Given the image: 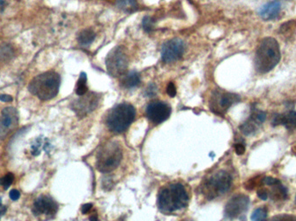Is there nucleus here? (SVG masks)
<instances>
[{"label": "nucleus", "mask_w": 296, "mask_h": 221, "mask_svg": "<svg viewBox=\"0 0 296 221\" xmlns=\"http://www.w3.org/2000/svg\"><path fill=\"white\" fill-rule=\"evenodd\" d=\"M189 194L183 184L170 183L162 187L158 195V207L165 214H172L186 208Z\"/></svg>", "instance_id": "f257e3e1"}, {"label": "nucleus", "mask_w": 296, "mask_h": 221, "mask_svg": "<svg viewBox=\"0 0 296 221\" xmlns=\"http://www.w3.org/2000/svg\"><path fill=\"white\" fill-rule=\"evenodd\" d=\"M60 85L61 77L57 72H45L31 80L28 90L38 99L46 101L58 95Z\"/></svg>", "instance_id": "f03ea898"}, {"label": "nucleus", "mask_w": 296, "mask_h": 221, "mask_svg": "<svg viewBox=\"0 0 296 221\" xmlns=\"http://www.w3.org/2000/svg\"><path fill=\"white\" fill-rule=\"evenodd\" d=\"M281 60V50L278 42L275 38L262 39L255 53V67L259 74L271 71Z\"/></svg>", "instance_id": "7ed1b4c3"}, {"label": "nucleus", "mask_w": 296, "mask_h": 221, "mask_svg": "<svg viewBox=\"0 0 296 221\" xmlns=\"http://www.w3.org/2000/svg\"><path fill=\"white\" fill-rule=\"evenodd\" d=\"M136 111L128 103H122L115 106L107 117V126L114 133H123L134 121Z\"/></svg>", "instance_id": "20e7f679"}, {"label": "nucleus", "mask_w": 296, "mask_h": 221, "mask_svg": "<svg viewBox=\"0 0 296 221\" xmlns=\"http://www.w3.org/2000/svg\"><path fill=\"white\" fill-rule=\"evenodd\" d=\"M122 149L118 142L111 141L101 148L96 156V169L102 173H110L119 167Z\"/></svg>", "instance_id": "39448f33"}, {"label": "nucleus", "mask_w": 296, "mask_h": 221, "mask_svg": "<svg viewBox=\"0 0 296 221\" xmlns=\"http://www.w3.org/2000/svg\"><path fill=\"white\" fill-rule=\"evenodd\" d=\"M232 177L228 172L220 170L212 174L203 182L202 193L208 200H213L227 193L232 187Z\"/></svg>", "instance_id": "423d86ee"}, {"label": "nucleus", "mask_w": 296, "mask_h": 221, "mask_svg": "<svg viewBox=\"0 0 296 221\" xmlns=\"http://www.w3.org/2000/svg\"><path fill=\"white\" fill-rule=\"evenodd\" d=\"M128 66V57L126 49L122 46L113 48L106 58V67L109 75L113 77L122 76Z\"/></svg>", "instance_id": "0eeeda50"}, {"label": "nucleus", "mask_w": 296, "mask_h": 221, "mask_svg": "<svg viewBox=\"0 0 296 221\" xmlns=\"http://www.w3.org/2000/svg\"><path fill=\"white\" fill-rule=\"evenodd\" d=\"M239 101L240 97L237 94L217 90L211 95L210 108L217 115L223 116L230 107Z\"/></svg>", "instance_id": "6e6552de"}, {"label": "nucleus", "mask_w": 296, "mask_h": 221, "mask_svg": "<svg viewBox=\"0 0 296 221\" xmlns=\"http://www.w3.org/2000/svg\"><path fill=\"white\" fill-rule=\"evenodd\" d=\"M58 211V205L48 195H42L34 201L32 213L41 221L54 218Z\"/></svg>", "instance_id": "1a4fd4ad"}, {"label": "nucleus", "mask_w": 296, "mask_h": 221, "mask_svg": "<svg viewBox=\"0 0 296 221\" xmlns=\"http://www.w3.org/2000/svg\"><path fill=\"white\" fill-rule=\"evenodd\" d=\"M172 108L167 103L156 100L149 103L146 109L147 119L154 125H160L169 119Z\"/></svg>", "instance_id": "9d476101"}, {"label": "nucleus", "mask_w": 296, "mask_h": 221, "mask_svg": "<svg viewBox=\"0 0 296 221\" xmlns=\"http://www.w3.org/2000/svg\"><path fill=\"white\" fill-rule=\"evenodd\" d=\"M100 101V95L96 92H89L80 96L72 105V108L78 117L83 118L96 109Z\"/></svg>", "instance_id": "9b49d317"}, {"label": "nucleus", "mask_w": 296, "mask_h": 221, "mask_svg": "<svg viewBox=\"0 0 296 221\" xmlns=\"http://www.w3.org/2000/svg\"><path fill=\"white\" fill-rule=\"evenodd\" d=\"M184 42L174 38L169 41L166 42L161 48V58L162 61L166 63H172L178 61L184 55Z\"/></svg>", "instance_id": "f8f14e48"}, {"label": "nucleus", "mask_w": 296, "mask_h": 221, "mask_svg": "<svg viewBox=\"0 0 296 221\" xmlns=\"http://www.w3.org/2000/svg\"><path fill=\"white\" fill-rule=\"evenodd\" d=\"M249 198L244 194H237L232 197L225 206V217L230 220L238 218L248 210Z\"/></svg>", "instance_id": "ddd939ff"}, {"label": "nucleus", "mask_w": 296, "mask_h": 221, "mask_svg": "<svg viewBox=\"0 0 296 221\" xmlns=\"http://www.w3.org/2000/svg\"><path fill=\"white\" fill-rule=\"evenodd\" d=\"M18 112L14 107L4 108L0 116V138L3 139L9 133L17 127Z\"/></svg>", "instance_id": "4468645a"}, {"label": "nucleus", "mask_w": 296, "mask_h": 221, "mask_svg": "<svg viewBox=\"0 0 296 221\" xmlns=\"http://www.w3.org/2000/svg\"><path fill=\"white\" fill-rule=\"evenodd\" d=\"M266 120V113L262 111L255 110L246 122L240 126V130L244 135L249 136L257 131L261 125Z\"/></svg>", "instance_id": "2eb2a0df"}, {"label": "nucleus", "mask_w": 296, "mask_h": 221, "mask_svg": "<svg viewBox=\"0 0 296 221\" xmlns=\"http://www.w3.org/2000/svg\"><path fill=\"white\" fill-rule=\"evenodd\" d=\"M282 9V5L278 0H274L272 2L266 3L265 5L259 10V15L263 20L269 21L275 19Z\"/></svg>", "instance_id": "dca6fc26"}, {"label": "nucleus", "mask_w": 296, "mask_h": 221, "mask_svg": "<svg viewBox=\"0 0 296 221\" xmlns=\"http://www.w3.org/2000/svg\"><path fill=\"white\" fill-rule=\"evenodd\" d=\"M273 126H284L290 132L296 130V112L291 111L287 114H278L272 121Z\"/></svg>", "instance_id": "f3484780"}, {"label": "nucleus", "mask_w": 296, "mask_h": 221, "mask_svg": "<svg viewBox=\"0 0 296 221\" xmlns=\"http://www.w3.org/2000/svg\"><path fill=\"white\" fill-rule=\"evenodd\" d=\"M270 187L272 188H271V191L269 192V197L271 198L273 201H284V200H286L287 197H288V190H287L286 187L281 183L280 180H278L276 184H274Z\"/></svg>", "instance_id": "a211bd4d"}, {"label": "nucleus", "mask_w": 296, "mask_h": 221, "mask_svg": "<svg viewBox=\"0 0 296 221\" xmlns=\"http://www.w3.org/2000/svg\"><path fill=\"white\" fill-rule=\"evenodd\" d=\"M140 75L135 71H131L126 75H123L120 80V84L125 88H133L140 85Z\"/></svg>", "instance_id": "6ab92c4d"}, {"label": "nucleus", "mask_w": 296, "mask_h": 221, "mask_svg": "<svg viewBox=\"0 0 296 221\" xmlns=\"http://www.w3.org/2000/svg\"><path fill=\"white\" fill-rule=\"evenodd\" d=\"M96 38V33L92 30H84L78 36V42L80 44L89 45Z\"/></svg>", "instance_id": "aec40b11"}, {"label": "nucleus", "mask_w": 296, "mask_h": 221, "mask_svg": "<svg viewBox=\"0 0 296 221\" xmlns=\"http://www.w3.org/2000/svg\"><path fill=\"white\" fill-rule=\"evenodd\" d=\"M75 92L78 96H82L88 92L87 87V75L85 73H82L79 77L78 82L75 87Z\"/></svg>", "instance_id": "412c9836"}, {"label": "nucleus", "mask_w": 296, "mask_h": 221, "mask_svg": "<svg viewBox=\"0 0 296 221\" xmlns=\"http://www.w3.org/2000/svg\"><path fill=\"white\" fill-rule=\"evenodd\" d=\"M49 144L47 143V140L44 139L42 137L37 138L35 140L34 143L31 145V151H32V155L34 156H38L42 150H46V147L48 146Z\"/></svg>", "instance_id": "4be33fe9"}, {"label": "nucleus", "mask_w": 296, "mask_h": 221, "mask_svg": "<svg viewBox=\"0 0 296 221\" xmlns=\"http://www.w3.org/2000/svg\"><path fill=\"white\" fill-rule=\"evenodd\" d=\"M268 209L266 208H259L253 212L251 221H267Z\"/></svg>", "instance_id": "5701e85b"}, {"label": "nucleus", "mask_w": 296, "mask_h": 221, "mask_svg": "<svg viewBox=\"0 0 296 221\" xmlns=\"http://www.w3.org/2000/svg\"><path fill=\"white\" fill-rule=\"evenodd\" d=\"M118 6L122 10H133L137 5V0H117Z\"/></svg>", "instance_id": "b1692460"}, {"label": "nucleus", "mask_w": 296, "mask_h": 221, "mask_svg": "<svg viewBox=\"0 0 296 221\" xmlns=\"http://www.w3.org/2000/svg\"><path fill=\"white\" fill-rule=\"evenodd\" d=\"M13 180V175L11 173H8L5 177H3V178L0 180V184L3 185L4 189H7V188L10 187V185L12 184Z\"/></svg>", "instance_id": "393cba45"}, {"label": "nucleus", "mask_w": 296, "mask_h": 221, "mask_svg": "<svg viewBox=\"0 0 296 221\" xmlns=\"http://www.w3.org/2000/svg\"><path fill=\"white\" fill-rule=\"evenodd\" d=\"M269 221H296V217L291 215H279L273 217Z\"/></svg>", "instance_id": "a878e982"}, {"label": "nucleus", "mask_w": 296, "mask_h": 221, "mask_svg": "<svg viewBox=\"0 0 296 221\" xmlns=\"http://www.w3.org/2000/svg\"><path fill=\"white\" fill-rule=\"evenodd\" d=\"M167 92L168 95L174 98L175 95L177 94V90H176V87L174 85V82H169L167 88Z\"/></svg>", "instance_id": "bb28decb"}, {"label": "nucleus", "mask_w": 296, "mask_h": 221, "mask_svg": "<svg viewBox=\"0 0 296 221\" xmlns=\"http://www.w3.org/2000/svg\"><path fill=\"white\" fill-rule=\"evenodd\" d=\"M142 25H143L144 29L146 30V31H150L152 29H153V20H152V18L151 17H145L144 18L143 22H142Z\"/></svg>", "instance_id": "cd10ccee"}, {"label": "nucleus", "mask_w": 296, "mask_h": 221, "mask_svg": "<svg viewBox=\"0 0 296 221\" xmlns=\"http://www.w3.org/2000/svg\"><path fill=\"white\" fill-rule=\"evenodd\" d=\"M257 196L262 201H266L269 199V191L266 190L265 188H259L257 190Z\"/></svg>", "instance_id": "c85d7f7f"}, {"label": "nucleus", "mask_w": 296, "mask_h": 221, "mask_svg": "<svg viewBox=\"0 0 296 221\" xmlns=\"http://www.w3.org/2000/svg\"><path fill=\"white\" fill-rule=\"evenodd\" d=\"M146 93H147V96H150V97L156 95V86L154 85V84H151V85L148 86V87H147V90H146Z\"/></svg>", "instance_id": "c756f323"}, {"label": "nucleus", "mask_w": 296, "mask_h": 221, "mask_svg": "<svg viewBox=\"0 0 296 221\" xmlns=\"http://www.w3.org/2000/svg\"><path fill=\"white\" fill-rule=\"evenodd\" d=\"M7 211L6 205L4 204L3 202V198L0 195V220L3 217V215H5Z\"/></svg>", "instance_id": "7c9ffc66"}, {"label": "nucleus", "mask_w": 296, "mask_h": 221, "mask_svg": "<svg viewBox=\"0 0 296 221\" xmlns=\"http://www.w3.org/2000/svg\"><path fill=\"white\" fill-rule=\"evenodd\" d=\"M235 151L237 155H242L245 152V147L242 143H236L235 144Z\"/></svg>", "instance_id": "2f4dec72"}, {"label": "nucleus", "mask_w": 296, "mask_h": 221, "mask_svg": "<svg viewBox=\"0 0 296 221\" xmlns=\"http://www.w3.org/2000/svg\"><path fill=\"white\" fill-rule=\"evenodd\" d=\"M278 179H275V178H273V177H265L262 181H263V183L267 185V186H272L274 184H276L277 181H278Z\"/></svg>", "instance_id": "473e14b6"}, {"label": "nucleus", "mask_w": 296, "mask_h": 221, "mask_svg": "<svg viewBox=\"0 0 296 221\" xmlns=\"http://www.w3.org/2000/svg\"><path fill=\"white\" fill-rule=\"evenodd\" d=\"M10 198L12 201H17L20 198V192L17 189H12L10 192Z\"/></svg>", "instance_id": "72a5a7b5"}, {"label": "nucleus", "mask_w": 296, "mask_h": 221, "mask_svg": "<svg viewBox=\"0 0 296 221\" xmlns=\"http://www.w3.org/2000/svg\"><path fill=\"white\" fill-rule=\"evenodd\" d=\"M93 208V205L91 203H87V204H84L82 207V213L83 215H86V214H88L90 210H91V208Z\"/></svg>", "instance_id": "f704fd0d"}, {"label": "nucleus", "mask_w": 296, "mask_h": 221, "mask_svg": "<svg viewBox=\"0 0 296 221\" xmlns=\"http://www.w3.org/2000/svg\"><path fill=\"white\" fill-rule=\"evenodd\" d=\"M0 100L3 101V102H11L13 99H12L11 96L7 95V94H1L0 95Z\"/></svg>", "instance_id": "c9c22d12"}, {"label": "nucleus", "mask_w": 296, "mask_h": 221, "mask_svg": "<svg viewBox=\"0 0 296 221\" xmlns=\"http://www.w3.org/2000/svg\"><path fill=\"white\" fill-rule=\"evenodd\" d=\"M8 4V0H0V13L3 12Z\"/></svg>", "instance_id": "e433bc0d"}, {"label": "nucleus", "mask_w": 296, "mask_h": 221, "mask_svg": "<svg viewBox=\"0 0 296 221\" xmlns=\"http://www.w3.org/2000/svg\"><path fill=\"white\" fill-rule=\"evenodd\" d=\"M89 221H99L98 216L96 215H93L92 216L89 217Z\"/></svg>", "instance_id": "4c0bfd02"}, {"label": "nucleus", "mask_w": 296, "mask_h": 221, "mask_svg": "<svg viewBox=\"0 0 296 221\" xmlns=\"http://www.w3.org/2000/svg\"><path fill=\"white\" fill-rule=\"evenodd\" d=\"M192 221V220H191V219H184V220H182V221Z\"/></svg>", "instance_id": "58836bf2"}, {"label": "nucleus", "mask_w": 296, "mask_h": 221, "mask_svg": "<svg viewBox=\"0 0 296 221\" xmlns=\"http://www.w3.org/2000/svg\"></svg>", "instance_id": "ea45409f"}]
</instances>
